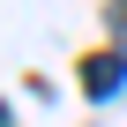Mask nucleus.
<instances>
[{"mask_svg": "<svg viewBox=\"0 0 127 127\" xmlns=\"http://www.w3.org/2000/svg\"><path fill=\"white\" fill-rule=\"evenodd\" d=\"M127 82V52H97V60H82V90L90 97H112Z\"/></svg>", "mask_w": 127, "mask_h": 127, "instance_id": "obj_1", "label": "nucleus"}, {"mask_svg": "<svg viewBox=\"0 0 127 127\" xmlns=\"http://www.w3.org/2000/svg\"><path fill=\"white\" fill-rule=\"evenodd\" d=\"M112 30H127V8H112Z\"/></svg>", "mask_w": 127, "mask_h": 127, "instance_id": "obj_2", "label": "nucleus"}]
</instances>
